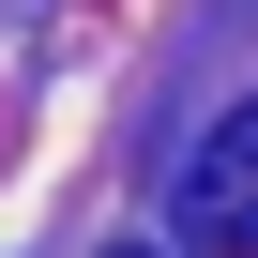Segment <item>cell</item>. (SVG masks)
<instances>
[{
	"mask_svg": "<svg viewBox=\"0 0 258 258\" xmlns=\"http://www.w3.org/2000/svg\"><path fill=\"white\" fill-rule=\"evenodd\" d=\"M167 228L213 243V258H258V91L228 121H198V152L167 167Z\"/></svg>",
	"mask_w": 258,
	"mask_h": 258,
	"instance_id": "obj_1",
	"label": "cell"
},
{
	"mask_svg": "<svg viewBox=\"0 0 258 258\" xmlns=\"http://www.w3.org/2000/svg\"><path fill=\"white\" fill-rule=\"evenodd\" d=\"M106 258H152V243H106Z\"/></svg>",
	"mask_w": 258,
	"mask_h": 258,
	"instance_id": "obj_2",
	"label": "cell"
}]
</instances>
